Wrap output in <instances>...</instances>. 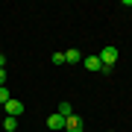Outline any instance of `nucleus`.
<instances>
[{
	"instance_id": "obj_1",
	"label": "nucleus",
	"mask_w": 132,
	"mask_h": 132,
	"mask_svg": "<svg viewBox=\"0 0 132 132\" xmlns=\"http://www.w3.org/2000/svg\"><path fill=\"white\" fill-rule=\"evenodd\" d=\"M100 62H103L106 68H114V62H118V47H112V44L103 47L100 50Z\"/></svg>"
},
{
	"instance_id": "obj_2",
	"label": "nucleus",
	"mask_w": 132,
	"mask_h": 132,
	"mask_svg": "<svg viewBox=\"0 0 132 132\" xmlns=\"http://www.w3.org/2000/svg\"><path fill=\"white\" fill-rule=\"evenodd\" d=\"M6 114H9V118H21V114H24V103L12 97L9 103H6Z\"/></svg>"
},
{
	"instance_id": "obj_3",
	"label": "nucleus",
	"mask_w": 132,
	"mask_h": 132,
	"mask_svg": "<svg viewBox=\"0 0 132 132\" xmlns=\"http://www.w3.org/2000/svg\"><path fill=\"white\" fill-rule=\"evenodd\" d=\"M82 65H85V71H91V73H100V71H103V62H100V56H85Z\"/></svg>"
},
{
	"instance_id": "obj_4",
	"label": "nucleus",
	"mask_w": 132,
	"mask_h": 132,
	"mask_svg": "<svg viewBox=\"0 0 132 132\" xmlns=\"http://www.w3.org/2000/svg\"><path fill=\"white\" fill-rule=\"evenodd\" d=\"M65 129H68V132H82V129H85V123H82L79 114H71V118L65 120Z\"/></svg>"
},
{
	"instance_id": "obj_5",
	"label": "nucleus",
	"mask_w": 132,
	"mask_h": 132,
	"mask_svg": "<svg viewBox=\"0 0 132 132\" xmlns=\"http://www.w3.org/2000/svg\"><path fill=\"white\" fill-rule=\"evenodd\" d=\"M47 129H65V118L62 114H50L47 118Z\"/></svg>"
},
{
	"instance_id": "obj_6",
	"label": "nucleus",
	"mask_w": 132,
	"mask_h": 132,
	"mask_svg": "<svg viewBox=\"0 0 132 132\" xmlns=\"http://www.w3.org/2000/svg\"><path fill=\"white\" fill-rule=\"evenodd\" d=\"M65 62H68V65H79V62H82V53L71 47V50H68V53H65Z\"/></svg>"
},
{
	"instance_id": "obj_7",
	"label": "nucleus",
	"mask_w": 132,
	"mask_h": 132,
	"mask_svg": "<svg viewBox=\"0 0 132 132\" xmlns=\"http://www.w3.org/2000/svg\"><path fill=\"white\" fill-rule=\"evenodd\" d=\"M56 114H62V118H71V114H73V109H71V103H59V109H56Z\"/></svg>"
},
{
	"instance_id": "obj_8",
	"label": "nucleus",
	"mask_w": 132,
	"mask_h": 132,
	"mask_svg": "<svg viewBox=\"0 0 132 132\" xmlns=\"http://www.w3.org/2000/svg\"><path fill=\"white\" fill-rule=\"evenodd\" d=\"M3 129H6V132H15V129H18V118H9V114H6V120H3Z\"/></svg>"
},
{
	"instance_id": "obj_9",
	"label": "nucleus",
	"mask_w": 132,
	"mask_h": 132,
	"mask_svg": "<svg viewBox=\"0 0 132 132\" xmlns=\"http://www.w3.org/2000/svg\"><path fill=\"white\" fill-rule=\"evenodd\" d=\"M9 100H12V94H9V88H6V85H0V103H9Z\"/></svg>"
},
{
	"instance_id": "obj_10",
	"label": "nucleus",
	"mask_w": 132,
	"mask_h": 132,
	"mask_svg": "<svg viewBox=\"0 0 132 132\" xmlns=\"http://www.w3.org/2000/svg\"><path fill=\"white\" fill-rule=\"evenodd\" d=\"M50 62H53V65H65V53H53Z\"/></svg>"
},
{
	"instance_id": "obj_11",
	"label": "nucleus",
	"mask_w": 132,
	"mask_h": 132,
	"mask_svg": "<svg viewBox=\"0 0 132 132\" xmlns=\"http://www.w3.org/2000/svg\"><path fill=\"white\" fill-rule=\"evenodd\" d=\"M0 85H6V71L0 68Z\"/></svg>"
},
{
	"instance_id": "obj_12",
	"label": "nucleus",
	"mask_w": 132,
	"mask_h": 132,
	"mask_svg": "<svg viewBox=\"0 0 132 132\" xmlns=\"http://www.w3.org/2000/svg\"><path fill=\"white\" fill-rule=\"evenodd\" d=\"M6 65V56H3V53H0V68H3Z\"/></svg>"
}]
</instances>
